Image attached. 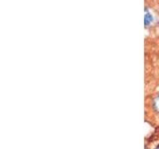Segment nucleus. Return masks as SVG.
<instances>
[{"label": "nucleus", "instance_id": "nucleus-1", "mask_svg": "<svg viewBox=\"0 0 159 149\" xmlns=\"http://www.w3.org/2000/svg\"><path fill=\"white\" fill-rule=\"evenodd\" d=\"M154 106H155L156 111L159 112V97H156L155 102H154Z\"/></svg>", "mask_w": 159, "mask_h": 149}]
</instances>
